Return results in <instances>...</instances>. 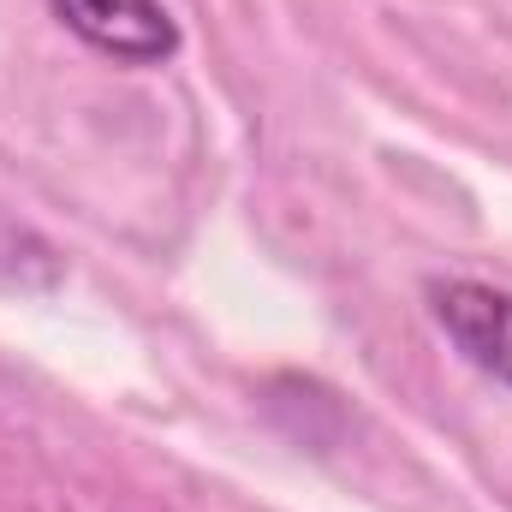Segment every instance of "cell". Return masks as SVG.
<instances>
[{
  "label": "cell",
  "instance_id": "6da1fadb",
  "mask_svg": "<svg viewBox=\"0 0 512 512\" xmlns=\"http://www.w3.org/2000/svg\"><path fill=\"white\" fill-rule=\"evenodd\" d=\"M48 12L114 66H167L185 48L167 0H48Z\"/></svg>",
  "mask_w": 512,
  "mask_h": 512
},
{
  "label": "cell",
  "instance_id": "7a4b0ae2",
  "mask_svg": "<svg viewBox=\"0 0 512 512\" xmlns=\"http://www.w3.org/2000/svg\"><path fill=\"white\" fill-rule=\"evenodd\" d=\"M429 316L453 352L512 393V292L489 280H429Z\"/></svg>",
  "mask_w": 512,
  "mask_h": 512
}]
</instances>
